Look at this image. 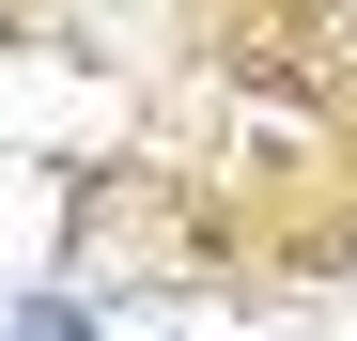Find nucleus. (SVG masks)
I'll return each mask as SVG.
<instances>
[{
	"label": "nucleus",
	"mask_w": 357,
	"mask_h": 341,
	"mask_svg": "<svg viewBox=\"0 0 357 341\" xmlns=\"http://www.w3.org/2000/svg\"><path fill=\"white\" fill-rule=\"evenodd\" d=\"M63 248H78V264H140V279H171V264H187V170L125 155V170H93V187H63Z\"/></svg>",
	"instance_id": "f257e3e1"
},
{
	"label": "nucleus",
	"mask_w": 357,
	"mask_h": 341,
	"mask_svg": "<svg viewBox=\"0 0 357 341\" xmlns=\"http://www.w3.org/2000/svg\"><path fill=\"white\" fill-rule=\"evenodd\" d=\"M0 341H109V310H93V295H31Z\"/></svg>",
	"instance_id": "f03ea898"
},
{
	"label": "nucleus",
	"mask_w": 357,
	"mask_h": 341,
	"mask_svg": "<svg viewBox=\"0 0 357 341\" xmlns=\"http://www.w3.org/2000/svg\"><path fill=\"white\" fill-rule=\"evenodd\" d=\"M326 16H342V47H357V0H326Z\"/></svg>",
	"instance_id": "7ed1b4c3"
}]
</instances>
